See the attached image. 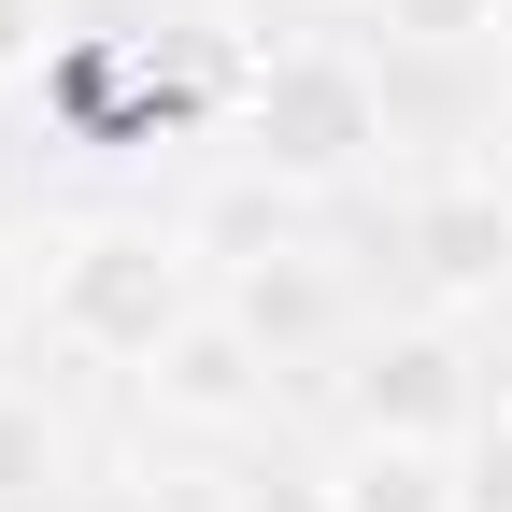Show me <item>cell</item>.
Returning <instances> with one entry per match:
<instances>
[{"mask_svg":"<svg viewBox=\"0 0 512 512\" xmlns=\"http://www.w3.org/2000/svg\"><path fill=\"white\" fill-rule=\"evenodd\" d=\"M228 512H342L328 470H228Z\"/></svg>","mask_w":512,"mask_h":512,"instance_id":"12","label":"cell"},{"mask_svg":"<svg viewBox=\"0 0 512 512\" xmlns=\"http://www.w3.org/2000/svg\"><path fill=\"white\" fill-rule=\"evenodd\" d=\"M498 427H512V370H498Z\"/></svg>","mask_w":512,"mask_h":512,"instance_id":"16","label":"cell"},{"mask_svg":"<svg viewBox=\"0 0 512 512\" xmlns=\"http://www.w3.org/2000/svg\"><path fill=\"white\" fill-rule=\"evenodd\" d=\"M171 228L200 242V271H228V285H242L256 256H285V242H299V200H285L271 171H228V185H200V200H185Z\"/></svg>","mask_w":512,"mask_h":512,"instance_id":"8","label":"cell"},{"mask_svg":"<svg viewBox=\"0 0 512 512\" xmlns=\"http://www.w3.org/2000/svg\"><path fill=\"white\" fill-rule=\"evenodd\" d=\"M342 399H356V427H384V441H441V456H470V441L498 427V384H484V356H470L456 313L356 328V342H342Z\"/></svg>","mask_w":512,"mask_h":512,"instance_id":"3","label":"cell"},{"mask_svg":"<svg viewBox=\"0 0 512 512\" xmlns=\"http://www.w3.org/2000/svg\"><path fill=\"white\" fill-rule=\"evenodd\" d=\"M370 29L384 43H427V57H470V43L512 29V0H370Z\"/></svg>","mask_w":512,"mask_h":512,"instance_id":"10","label":"cell"},{"mask_svg":"<svg viewBox=\"0 0 512 512\" xmlns=\"http://www.w3.org/2000/svg\"><path fill=\"white\" fill-rule=\"evenodd\" d=\"M72 470V427L43 413V384H0V512H43Z\"/></svg>","mask_w":512,"mask_h":512,"instance_id":"9","label":"cell"},{"mask_svg":"<svg viewBox=\"0 0 512 512\" xmlns=\"http://www.w3.org/2000/svg\"><path fill=\"white\" fill-rule=\"evenodd\" d=\"M328 498H342V512H470V470L441 456V441H384V427H356L342 456H328Z\"/></svg>","mask_w":512,"mask_h":512,"instance_id":"6","label":"cell"},{"mask_svg":"<svg viewBox=\"0 0 512 512\" xmlns=\"http://www.w3.org/2000/svg\"><path fill=\"white\" fill-rule=\"evenodd\" d=\"M228 313H242V328L271 342L285 370H299L313 342H342V285H328V256H313V242H285V256H256V271L228 285Z\"/></svg>","mask_w":512,"mask_h":512,"instance_id":"7","label":"cell"},{"mask_svg":"<svg viewBox=\"0 0 512 512\" xmlns=\"http://www.w3.org/2000/svg\"><path fill=\"white\" fill-rule=\"evenodd\" d=\"M143 512H228V470H157Z\"/></svg>","mask_w":512,"mask_h":512,"instance_id":"14","label":"cell"},{"mask_svg":"<svg viewBox=\"0 0 512 512\" xmlns=\"http://www.w3.org/2000/svg\"><path fill=\"white\" fill-rule=\"evenodd\" d=\"M200 313V242L157 214H86L43 242V342L86 370H157V342Z\"/></svg>","mask_w":512,"mask_h":512,"instance_id":"1","label":"cell"},{"mask_svg":"<svg viewBox=\"0 0 512 512\" xmlns=\"http://www.w3.org/2000/svg\"><path fill=\"white\" fill-rule=\"evenodd\" d=\"M456 470H470V512H512V427H484Z\"/></svg>","mask_w":512,"mask_h":512,"instance_id":"13","label":"cell"},{"mask_svg":"<svg viewBox=\"0 0 512 512\" xmlns=\"http://www.w3.org/2000/svg\"><path fill=\"white\" fill-rule=\"evenodd\" d=\"M384 157V72L356 43H271L242 72V171H271L285 200H328V185H356Z\"/></svg>","mask_w":512,"mask_h":512,"instance_id":"2","label":"cell"},{"mask_svg":"<svg viewBox=\"0 0 512 512\" xmlns=\"http://www.w3.org/2000/svg\"><path fill=\"white\" fill-rule=\"evenodd\" d=\"M57 43H72V29H57V0H0V100H29V86L57 72Z\"/></svg>","mask_w":512,"mask_h":512,"instance_id":"11","label":"cell"},{"mask_svg":"<svg viewBox=\"0 0 512 512\" xmlns=\"http://www.w3.org/2000/svg\"><path fill=\"white\" fill-rule=\"evenodd\" d=\"M128 384H143V413H157V427H185V441H242V427H271L285 356L256 342L228 299H200V313L157 342V370H128Z\"/></svg>","mask_w":512,"mask_h":512,"instance_id":"4","label":"cell"},{"mask_svg":"<svg viewBox=\"0 0 512 512\" xmlns=\"http://www.w3.org/2000/svg\"><path fill=\"white\" fill-rule=\"evenodd\" d=\"M0 313H43V242H29V271H15V242H0Z\"/></svg>","mask_w":512,"mask_h":512,"instance_id":"15","label":"cell"},{"mask_svg":"<svg viewBox=\"0 0 512 512\" xmlns=\"http://www.w3.org/2000/svg\"><path fill=\"white\" fill-rule=\"evenodd\" d=\"M399 256H413V313H470L512 285V200L498 185H427V200L399 214Z\"/></svg>","mask_w":512,"mask_h":512,"instance_id":"5","label":"cell"}]
</instances>
